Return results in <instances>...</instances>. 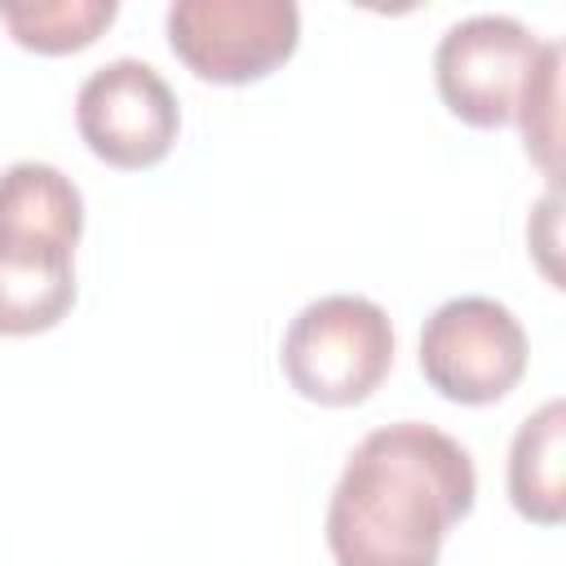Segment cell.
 Wrapping results in <instances>:
<instances>
[{"instance_id": "obj_2", "label": "cell", "mask_w": 566, "mask_h": 566, "mask_svg": "<svg viewBox=\"0 0 566 566\" xmlns=\"http://www.w3.org/2000/svg\"><path fill=\"white\" fill-rule=\"evenodd\" d=\"M80 186L40 159L0 172V336L57 327L75 305Z\"/></svg>"}, {"instance_id": "obj_8", "label": "cell", "mask_w": 566, "mask_h": 566, "mask_svg": "<svg viewBox=\"0 0 566 566\" xmlns=\"http://www.w3.org/2000/svg\"><path fill=\"white\" fill-rule=\"evenodd\" d=\"M509 500L535 526L566 517V402L548 398L531 411L509 447Z\"/></svg>"}, {"instance_id": "obj_6", "label": "cell", "mask_w": 566, "mask_h": 566, "mask_svg": "<svg viewBox=\"0 0 566 566\" xmlns=\"http://www.w3.org/2000/svg\"><path fill=\"white\" fill-rule=\"evenodd\" d=\"M301 40V9L292 0H172L168 44L212 84H252L283 66Z\"/></svg>"}, {"instance_id": "obj_9", "label": "cell", "mask_w": 566, "mask_h": 566, "mask_svg": "<svg viewBox=\"0 0 566 566\" xmlns=\"http://www.w3.org/2000/svg\"><path fill=\"white\" fill-rule=\"evenodd\" d=\"M115 0H0V22L22 49L35 53L88 49L115 22Z\"/></svg>"}, {"instance_id": "obj_7", "label": "cell", "mask_w": 566, "mask_h": 566, "mask_svg": "<svg viewBox=\"0 0 566 566\" xmlns=\"http://www.w3.org/2000/svg\"><path fill=\"white\" fill-rule=\"evenodd\" d=\"M75 128L84 146L111 168L159 164L181 128V106L168 80L142 57L97 66L75 93Z\"/></svg>"}, {"instance_id": "obj_4", "label": "cell", "mask_w": 566, "mask_h": 566, "mask_svg": "<svg viewBox=\"0 0 566 566\" xmlns=\"http://www.w3.org/2000/svg\"><path fill=\"white\" fill-rule=\"evenodd\" d=\"M548 40L509 13H473L442 31L433 49V80L447 111L473 128H504L539 71Z\"/></svg>"}, {"instance_id": "obj_3", "label": "cell", "mask_w": 566, "mask_h": 566, "mask_svg": "<svg viewBox=\"0 0 566 566\" xmlns=\"http://www.w3.org/2000/svg\"><path fill=\"white\" fill-rule=\"evenodd\" d=\"M279 363L301 398L318 407H354L371 398L394 367V323L367 296H318L287 323Z\"/></svg>"}, {"instance_id": "obj_1", "label": "cell", "mask_w": 566, "mask_h": 566, "mask_svg": "<svg viewBox=\"0 0 566 566\" xmlns=\"http://www.w3.org/2000/svg\"><path fill=\"white\" fill-rule=\"evenodd\" d=\"M478 473L469 451L424 424L371 429L345 460L327 500V548L336 566H438L442 539L473 513Z\"/></svg>"}, {"instance_id": "obj_5", "label": "cell", "mask_w": 566, "mask_h": 566, "mask_svg": "<svg viewBox=\"0 0 566 566\" xmlns=\"http://www.w3.org/2000/svg\"><path fill=\"white\" fill-rule=\"evenodd\" d=\"M526 354V327L495 296H451L420 332L424 380L460 407L500 402L522 380Z\"/></svg>"}, {"instance_id": "obj_10", "label": "cell", "mask_w": 566, "mask_h": 566, "mask_svg": "<svg viewBox=\"0 0 566 566\" xmlns=\"http://www.w3.org/2000/svg\"><path fill=\"white\" fill-rule=\"evenodd\" d=\"M557 102H562V44L548 40L544 44V57H539V71L517 106V124H522V137H526V155L544 168V177L557 186V137H562V124H557Z\"/></svg>"}]
</instances>
